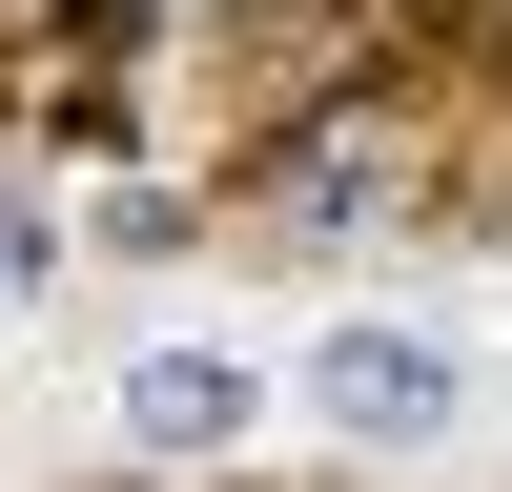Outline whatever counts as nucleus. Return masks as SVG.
<instances>
[{"label": "nucleus", "instance_id": "f257e3e1", "mask_svg": "<svg viewBox=\"0 0 512 492\" xmlns=\"http://www.w3.org/2000/svg\"><path fill=\"white\" fill-rule=\"evenodd\" d=\"M328 410H349V431L390 410V431H410V410H451V369L431 349H328Z\"/></svg>", "mask_w": 512, "mask_h": 492}]
</instances>
